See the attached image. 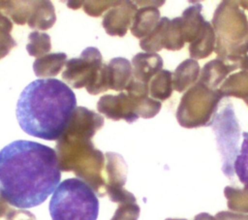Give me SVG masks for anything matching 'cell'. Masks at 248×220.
<instances>
[{
	"mask_svg": "<svg viewBox=\"0 0 248 220\" xmlns=\"http://www.w3.org/2000/svg\"><path fill=\"white\" fill-rule=\"evenodd\" d=\"M61 178L53 148L15 141L0 150V194L13 206L29 208L43 204Z\"/></svg>",
	"mask_w": 248,
	"mask_h": 220,
	"instance_id": "cell-1",
	"label": "cell"
},
{
	"mask_svg": "<svg viewBox=\"0 0 248 220\" xmlns=\"http://www.w3.org/2000/svg\"><path fill=\"white\" fill-rule=\"evenodd\" d=\"M76 106V95L68 84L56 79H39L20 93L16 114L26 134L46 141H57Z\"/></svg>",
	"mask_w": 248,
	"mask_h": 220,
	"instance_id": "cell-2",
	"label": "cell"
},
{
	"mask_svg": "<svg viewBox=\"0 0 248 220\" xmlns=\"http://www.w3.org/2000/svg\"><path fill=\"white\" fill-rule=\"evenodd\" d=\"M92 137L64 130L55 146L57 165L62 172H73L88 184L99 197L105 192V165L103 152L97 149Z\"/></svg>",
	"mask_w": 248,
	"mask_h": 220,
	"instance_id": "cell-3",
	"label": "cell"
},
{
	"mask_svg": "<svg viewBox=\"0 0 248 220\" xmlns=\"http://www.w3.org/2000/svg\"><path fill=\"white\" fill-rule=\"evenodd\" d=\"M217 34L216 53L229 62H239L248 52V20L242 10L232 2H222L213 16Z\"/></svg>",
	"mask_w": 248,
	"mask_h": 220,
	"instance_id": "cell-4",
	"label": "cell"
},
{
	"mask_svg": "<svg viewBox=\"0 0 248 220\" xmlns=\"http://www.w3.org/2000/svg\"><path fill=\"white\" fill-rule=\"evenodd\" d=\"M52 220H97L99 201L92 188L79 178L63 180L49 202Z\"/></svg>",
	"mask_w": 248,
	"mask_h": 220,
	"instance_id": "cell-5",
	"label": "cell"
},
{
	"mask_svg": "<svg viewBox=\"0 0 248 220\" xmlns=\"http://www.w3.org/2000/svg\"><path fill=\"white\" fill-rule=\"evenodd\" d=\"M223 97L219 89H210L198 81L181 97L176 111L178 123L185 128L209 126Z\"/></svg>",
	"mask_w": 248,
	"mask_h": 220,
	"instance_id": "cell-6",
	"label": "cell"
},
{
	"mask_svg": "<svg viewBox=\"0 0 248 220\" xmlns=\"http://www.w3.org/2000/svg\"><path fill=\"white\" fill-rule=\"evenodd\" d=\"M160 101L146 97H139L128 92H120L118 95H104L97 103V110L107 118L114 121L124 119L133 123L139 117H154L161 110Z\"/></svg>",
	"mask_w": 248,
	"mask_h": 220,
	"instance_id": "cell-7",
	"label": "cell"
},
{
	"mask_svg": "<svg viewBox=\"0 0 248 220\" xmlns=\"http://www.w3.org/2000/svg\"><path fill=\"white\" fill-rule=\"evenodd\" d=\"M209 126L216 136L217 147L222 157V172L232 178L234 173L233 162L239 152L240 138V126L232 103L224 104L215 113Z\"/></svg>",
	"mask_w": 248,
	"mask_h": 220,
	"instance_id": "cell-8",
	"label": "cell"
},
{
	"mask_svg": "<svg viewBox=\"0 0 248 220\" xmlns=\"http://www.w3.org/2000/svg\"><path fill=\"white\" fill-rule=\"evenodd\" d=\"M104 66L100 50L94 47H88L82 50L78 58L66 61L62 79L73 88L85 87L91 94L95 87Z\"/></svg>",
	"mask_w": 248,
	"mask_h": 220,
	"instance_id": "cell-9",
	"label": "cell"
},
{
	"mask_svg": "<svg viewBox=\"0 0 248 220\" xmlns=\"http://www.w3.org/2000/svg\"><path fill=\"white\" fill-rule=\"evenodd\" d=\"M105 192L113 203H137L135 196L124 189L128 167L123 157L115 152L105 154Z\"/></svg>",
	"mask_w": 248,
	"mask_h": 220,
	"instance_id": "cell-10",
	"label": "cell"
},
{
	"mask_svg": "<svg viewBox=\"0 0 248 220\" xmlns=\"http://www.w3.org/2000/svg\"><path fill=\"white\" fill-rule=\"evenodd\" d=\"M136 12L137 5L131 1L120 2L105 14L103 27L110 36L123 37L130 27Z\"/></svg>",
	"mask_w": 248,
	"mask_h": 220,
	"instance_id": "cell-11",
	"label": "cell"
},
{
	"mask_svg": "<svg viewBox=\"0 0 248 220\" xmlns=\"http://www.w3.org/2000/svg\"><path fill=\"white\" fill-rule=\"evenodd\" d=\"M133 78L142 83L148 84L163 67V59L157 53L140 52L136 54L131 62Z\"/></svg>",
	"mask_w": 248,
	"mask_h": 220,
	"instance_id": "cell-12",
	"label": "cell"
},
{
	"mask_svg": "<svg viewBox=\"0 0 248 220\" xmlns=\"http://www.w3.org/2000/svg\"><path fill=\"white\" fill-rule=\"evenodd\" d=\"M239 62H229L221 58L209 61L203 66L199 81L210 89H218L226 77L239 68Z\"/></svg>",
	"mask_w": 248,
	"mask_h": 220,
	"instance_id": "cell-13",
	"label": "cell"
},
{
	"mask_svg": "<svg viewBox=\"0 0 248 220\" xmlns=\"http://www.w3.org/2000/svg\"><path fill=\"white\" fill-rule=\"evenodd\" d=\"M133 76L131 62L123 57H115L107 64V78L108 89L125 90Z\"/></svg>",
	"mask_w": 248,
	"mask_h": 220,
	"instance_id": "cell-14",
	"label": "cell"
},
{
	"mask_svg": "<svg viewBox=\"0 0 248 220\" xmlns=\"http://www.w3.org/2000/svg\"><path fill=\"white\" fill-rule=\"evenodd\" d=\"M239 68L241 71L229 77L219 88L224 97L234 96L244 100L248 98V55L240 60Z\"/></svg>",
	"mask_w": 248,
	"mask_h": 220,
	"instance_id": "cell-15",
	"label": "cell"
},
{
	"mask_svg": "<svg viewBox=\"0 0 248 220\" xmlns=\"http://www.w3.org/2000/svg\"><path fill=\"white\" fill-rule=\"evenodd\" d=\"M159 20V10L153 6H144L136 12L130 28L131 33L137 38L143 39L156 27Z\"/></svg>",
	"mask_w": 248,
	"mask_h": 220,
	"instance_id": "cell-16",
	"label": "cell"
},
{
	"mask_svg": "<svg viewBox=\"0 0 248 220\" xmlns=\"http://www.w3.org/2000/svg\"><path fill=\"white\" fill-rule=\"evenodd\" d=\"M202 6L201 4L192 5L185 9L180 16L181 29L185 43H193L202 29L205 19L202 15Z\"/></svg>",
	"mask_w": 248,
	"mask_h": 220,
	"instance_id": "cell-17",
	"label": "cell"
},
{
	"mask_svg": "<svg viewBox=\"0 0 248 220\" xmlns=\"http://www.w3.org/2000/svg\"><path fill=\"white\" fill-rule=\"evenodd\" d=\"M56 21L55 9L50 1H33L30 17L27 24L30 28L47 30Z\"/></svg>",
	"mask_w": 248,
	"mask_h": 220,
	"instance_id": "cell-18",
	"label": "cell"
},
{
	"mask_svg": "<svg viewBox=\"0 0 248 220\" xmlns=\"http://www.w3.org/2000/svg\"><path fill=\"white\" fill-rule=\"evenodd\" d=\"M200 75V65L198 61L189 58L180 63L172 74V87L177 92L188 90L194 84Z\"/></svg>",
	"mask_w": 248,
	"mask_h": 220,
	"instance_id": "cell-19",
	"label": "cell"
},
{
	"mask_svg": "<svg viewBox=\"0 0 248 220\" xmlns=\"http://www.w3.org/2000/svg\"><path fill=\"white\" fill-rule=\"evenodd\" d=\"M216 35L209 21L204 22L197 39L190 44L189 53L192 59H202L211 54L215 48Z\"/></svg>",
	"mask_w": 248,
	"mask_h": 220,
	"instance_id": "cell-20",
	"label": "cell"
},
{
	"mask_svg": "<svg viewBox=\"0 0 248 220\" xmlns=\"http://www.w3.org/2000/svg\"><path fill=\"white\" fill-rule=\"evenodd\" d=\"M67 61L64 52L47 53L37 58L33 63V70L38 78H48L57 76Z\"/></svg>",
	"mask_w": 248,
	"mask_h": 220,
	"instance_id": "cell-21",
	"label": "cell"
},
{
	"mask_svg": "<svg viewBox=\"0 0 248 220\" xmlns=\"http://www.w3.org/2000/svg\"><path fill=\"white\" fill-rule=\"evenodd\" d=\"M170 23V19L164 16L161 17L156 27L146 37L140 40V48L146 52L156 53L166 47L167 33Z\"/></svg>",
	"mask_w": 248,
	"mask_h": 220,
	"instance_id": "cell-22",
	"label": "cell"
},
{
	"mask_svg": "<svg viewBox=\"0 0 248 220\" xmlns=\"http://www.w3.org/2000/svg\"><path fill=\"white\" fill-rule=\"evenodd\" d=\"M172 90V74L168 70H161L148 83L150 97L158 101L169 99Z\"/></svg>",
	"mask_w": 248,
	"mask_h": 220,
	"instance_id": "cell-23",
	"label": "cell"
},
{
	"mask_svg": "<svg viewBox=\"0 0 248 220\" xmlns=\"http://www.w3.org/2000/svg\"><path fill=\"white\" fill-rule=\"evenodd\" d=\"M33 1H0V9L11 20L17 25L27 23Z\"/></svg>",
	"mask_w": 248,
	"mask_h": 220,
	"instance_id": "cell-24",
	"label": "cell"
},
{
	"mask_svg": "<svg viewBox=\"0 0 248 220\" xmlns=\"http://www.w3.org/2000/svg\"><path fill=\"white\" fill-rule=\"evenodd\" d=\"M28 40L26 50L30 56L39 58L47 54L51 49L50 37L46 33L33 31L28 35Z\"/></svg>",
	"mask_w": 248,
	"mask_h": 220,
	"instance_id": "cell-25",
	"label": "cell"
},
{
	"mask_svg": "<svg viewBox=\"0 0 248 220\" xmlns=\"http://www.w3.org/2000/svg\"><path fill=\"white\" fill-rule=\"evenodd\" d=\"M228 207L232 211L248 213V187L242 189L227 186L224 189Z\"/></svg>",
	"mask_w": 248,
	"mask_h": 220,
	"instance_id": "cell-26",
	"label": "cell"
},
{
	"mask_svg": "<svg viewBox=\"0 0 248 220\" xmlns=\"http://www.w3.org/2000/svg\"><path fill=\"white\" fill-rule=\"evenodd\" d=\"M242 137L240 150L233 162V171L244 187H248V132H244Z\"/></svg>",
	"mask_w": 248,
	"mask_h": 220,
	"instance_id": "cell-27",
	"label": "cell"
},
{
	"mask_svg": "<svg viewBox=\"0 0 248 220\" xmlns=\"http://www.w3.org/2000/svg\"><path fill=\"white\" fill-rule=\"evenodd\" d=\"M140 206L137 203L119 204L110 220H138L140 216Z\"/></svg>",
	"mask_w": 248,
	"mask_h": 220,
	"instance_id": "cell-28",
	"label": "cell"
},
{
	"mask_svg": "<svg viewBox=\"0 0 248 220\" xmlns=\"http://www.w3.org/2000/svg\"><path fill=\"white\" fill-rule=\"evenodd\" d=\"M117 2L112 1H82L84 12L91 16H100L109 7H114Z\"/></svg>",
	"mask_w": 248,
	"mask_h": 220,
	"instance_id": "cell-29",
	"label": "cell"
},
{
	"mask_svg": "<svg viewBox=\"0 0 248 220\" xmlns=\"http://www.w3.org/2000/svg\"><path fill=\"white\" fill-rule=\"evenodd\" d=\"M16 46V42L10 33L0 29V59L9 54L10 50Z\"/></svg>",
	"mask_w": 248,
	"mask_h": 220,
	"instance_id": "cell-30",
	"label": "cell"
},
{
	"mask_svg": "<svg viewBox=\"0 0 248 220\" xmlns=\"http://www.w3.org/2000/svg\"><path fill=\"white\" fill-rule=\"evenodd\" d=\"M5 220H37L35 215L25 209L11 208L5 215Z\"/></svg>",
	"mask_w": 248,
	"mask_h": 220,
	"instance_id": "cell-31",
	"label": "cell"
},
{
	"mask_svg": "<svg viewBox=\"0 0 248 220\" xmlns=\"http://www.w3.org/2000/svg\"><path fill=\"white\" fill-rule=\"evenodd\" d=\"M216 220H248V215L232 211H220L215 215Z\"/></svg>",
	"mask_w": 248,
	"mask_h": 220,
	"instance_id": "cell-32",
	"label": "cell"
},
{
	"mask_svg": "<svg viewBox=\"0 0 248 220\" xmlns=\"http://www.w3.org/2000/svg\"><path fill=\"white\" fill-rule=\"evenodd\" d=\"M0 29H2L8 33H10L13 29L12 20L6 15L3 14L1 9H0Z\"/></svg>",
	"mask_w": 248,
	"mask_h": 220,
	"instance_id": "cell-33",
	"label": "cell"
},
{
	"mask_svg": "<svg viewBox=\"0 0 248 220\" xmlns=\"http://www.w3.org/2000/svg\"><path fill=\"white\" fill-rule=\"evenodd\" d=\"M10 209H11V207L9 206V204L0 194V218L5 217V215L8 213V211Z\"/></svg>",
	"mask_w": 248,
	"mask_h": 220,
	"instance_id": "cell-34",
	"label": "cell"
},
{
	"mask_svg": "<svg viewBox=\"0 0 248 220\" xmlns=\"http://www.w3.org/2000/svg\"><path fill=\"white\" fill-rule=\"evenodd\" d=\"M194 220H216V219H215V217L211 216L210 214L202 212V213H200V214L196 215Z\"/></svg>",
	"mask_w": 248,
	"mask_h": 220,
	"instance_id": "cell-35",
	"label": "cell"
},
{
	"mask_svg": "<svg viewBox=\"0 0 248 220\" xmlns=\"http://www.w3.org/2000/svg\"><path fill=\"white\" fill-rule=\"evenodd\" d=\"M166 220H187V219H173V218H168Z\"/></svg>",
	"mask_w": 248,
	"mask_h": 220,
	"instance_id": "cell-36",
	"label": "cell"
},
{
	"mask_svg": "<svg viewBox=\"0 0 248 220\" xmlns=\"http://www.w3.org/2000/svg\"><path fill=\"white\" fill-rule=\"evenodd\" d=\"M244 101H245V102H246V104H247V105H248V98H247V99H245V100H244Z\"/></svg>",
	"mask_w": 248,
	"mask_h": 220,
	"instance_id": "cell-37",
	"label": "cell"
}]
</instances>
